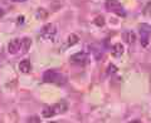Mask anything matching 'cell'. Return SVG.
Returning <instances> with one entry per match:
<instances>
[{
	"label": "cell",
	"mask_w": 151,
	"mask_h": 123,
	"mask_svg": "<svg viewBox=\"0 0 151 123\" xmlns=\"http://www.w3.org/2000/svg\"><path fill=\"white\" fill-rule=\"evenodd\" d=\"M43 80L45 83H58V84H63L65 82V78L63 75H60L55 72L54 69H49L45 70L43 74Z\"/></svg>",
	"instance_id": "6da1fadb"
},
{
	"label": "cell",
	"mask_w": 151,
	"mask_h": 123,
	"mask_svg": "<svg viewBox=\"0 0 151 123\" xmlns=\"http://www.w3.org/2000/svg\"><path fill=\"white\" fill-rule=\"evenodd\" d=\"M105 5H106V9L108 11H113V13L119 14L120 16H125L126 15L124 8H122V5L120 4L119 0H106Z\"/></svg>",
	"instance_id": "7a4b0ae2"
},
{
	"label": "cell",
	"mask_w": 151,
	"mask_h": 123,
	"mask_svg": "<svg viewBox=\"0 0 151 123\" xmlns=\"http://www.w3.org/2000/svg\"><path fill=\"white\" fill-rule=\"evenodd\" d=\"M55 34H57V28L54 24H52V23L45 24L40 30L42 38H43V39H47V40H53Z\"/></svg>",
	"instance_id": "3957f363"
},
{
	"label": "cell",
	"mask_w": 151,
	"mask_h": 123,
	"mask_svg": "<svg viewBox=\"0 0 151 123\" xmlns=\"http://www.w3.org/2000/svg\"><path fill=\"white\" fill-rule=\"evenodd\" d=\"M139 31H140V36H141V45L146 48L149 45V40H150V26L147 24H140L139 25Z\"/></svg>",
	"instance_id": "277c9868"
},
{
	"label": "cell",
	"mask_w": 151,
	"mask_h": 123,
	"mask_svg": "<svg viewBox=\"0 0 151 123\" xmlns=\"http://www.w3.org/2000/svg\"><path fill=\"white\" fill-rule=\"evenodd\" d=\"M88 61H89V56L84 51H79V53H76L70 56V63L76 65H86L88 64Z\"/></svg>",
	"instance_id": "5b68a950"
},
{
	"label": "cell",
	"mask_w": 151,
	"mask_h": 123,
	"mask_svg": "<svg viewBox=\"0 0 151 123\" xmlns=\"http://www.w3.org/2000/svg\"><path fill=\"white\" fill-rule=\"evenodd\" d=\"M52 108H53L54 114H62V113L67 112L68 104H67V102H58V103H55V104L52 106Z\"/></svg>",
	"instance_id": "8992f818"
},
{
	"label": "cell",
	"mask_w": 151,
	"mask_h": 123,
	"mask_svg": "<svg viewBox=\"0 0 151 123\" xmlns=\"http://www.w3.org/2000/svg\"><path fill=\"white\" fill-rule=\"evenodd\" d=\"M22 46V41L19 39H13L10 40V43H9V46H8V50L10 54H17L19 49H20Z\"/></svg>",
	"instance_id": "52a82bcc"
},
{
	"label": "cell",
	"mask_w": 151,
	"mask_h": 123,
	"mask_svg": "<svg viewBox=\"0 0 151 123\" xmlns=\"http://www.w3.org/2000/svg\"><path fill=\"white\" fill-rule=\"evenodd\" d=\"M122 38L125 39L127 44H132L136 40V34H135V31H132V30H127L122 34Z\"/></svg>",
	"instance_id": "ba28073f"
},
{
	"label": "cell",
	"mask_w": 151,
	"mask_h": 123,
	"mask_svg": "<svg viewBox=\"0 0 151 123\" xmlns=\"http://www.w3.org/2000/svg\"><path fill=\"white\" fill-rule=\"evenodd\" d=\"M124 50H125L124 45L117 43V44L113 45V48H112V55L116 56V58H119V56H121L122 54H124Z\"/></svg>",
	"instance_id": "9c48e42d"
},
{
	"label": "cell",
	"mask_w": 151,
	"mask_h": 123,
	"mask_svg": "<svg viewBox=\"0 0 151 123\" xmlns=\"http://www.w3.org/2000/svg\"><path fill=\"white\" fill-rule=\"evenodd\" d=\"M19 70L23 73H29L30 72V61L29 59H24L19 63Z\"/></svg>",
	"instance_id": "30bf717a"
},
{
	"label": "cell",
	"mask_w": 151,
	"mask_h": 123,
	"mask_svg": "<svg viewBox=\"0 0 151 123\" xmlns=\"http://www.w3.org/2000/svg\"><path fill=\"white\" fill-rule=\"evenodd\" d=\"M42 116L45 117V118H50L54 116V112H53V108L52 106H45L43 108V111H42Z\"/></svg>",
	"instance_id": "8fae6325"
},
{
	"label": "cell",
	"mask_w": 151,
	"mask_h": 123,
	"mask_svg": "<svg viewBox=\"0 0 151 123\" xmlns=\"http://www.w3.org/2000/svg\"><path fill=\"white\" fill-rule=\"evenodd\" d=\"M35 16H37L38 19H40V20H44V19H47V16H48V11H47L45 9H43V8H39V9L37 10Z\"/></svg>",
	"instance_id": "7c38bea8"
},
{
	"label": "cell",
	"mask_w": 151,
	"mask_h": 123,
	"mask_svg": "<svg viewBox=\"0 0 151 123\" xmlns=\"http://www.w3.org/2000/svg\"><path fill=\"white\" fill-rule=\"evenodd\" d=\"M30 45H32L30 38H24L23 41H22V49H23V51H28V50H29Z\"/></svg>",
	"instance_id": "4fadbf2b"
},
{
	"label": "cell",
	"mask_w": 151,
	"mask_h": 123,
	"mask_svg": "<svg viewBox=\"0 0 151 123\" xmlns=\"http://www.w3.org/2000/svg\"><path fill=\"white\" fill-rule=\"evenodd\" d=\"M78 41H79V36L77 34H74V33L69 34V36H68V45H74V44H77Z\"/></svg>",
	"instance_id": "5bb4252c"
},
{
	"label": "cell",
	"mask_w": 151,
	"mask_h": 123,
	"mask_svg": "<svg viewBox=\"0 0 151 123\" xmlns=\"http://www.w3.org/2000/svg\"><path fill=\"white\" fill-rule=\"evenodd\" d=\"M93 23H94V24H96L97 26H103V25H105V18H103L102 15H98V16L94 18Z\"/></svg>",
	"instance_id": "9a60e30c"
},
{
	"label": "cell",
	"mask_w": 151,
	"mask_h": 123,
	"mask_svg": "<svg viewBox=\"0 0 151 123\" xmlns=\"http://www.w3.org/2000/svg\"><path fill=\"white\" fill-rule=\"evenodd\" d=\"M142 13H144V15H146V16H151V3L146 4Z\"/></svg>",
	"instance_id": "2e32d148"
},
{
	"label": "cell",
	"mask_w": 151,
	"mask_h": 123,
	"mask_svg": "<svg viewBox=\"0 0 151 123\" xmlns=\"http://www.w3.org/2000/svg\"><path fill=\"white\" fill-rule=\"evenodd\" d=\"M28 123H40V118L38 116H30L28 118Z\"/></svg>",
	"instance_id": "e0dca14e"
},
{
	"label": "cell",
	"mask_w": 151,
	"mask_h": 123,
	"mask_svg": "<svg viewBox=\"0 0 151 123\" xmlns=\"http://www.w3.org/2000/svg\"><path fill=\"white\" fill-rule=\"evenodd\" d=\"M116 72H117V67H116V65H113V64L108 65V69H107V73L108 74H115Z\"/></svg>",
	"instance_id": "ac0fdd59"
},
{
	"label": "cell",
	"mask_w": 151,
	"mask_h": 123,
	"mask_svg": "<svg viewBox=\"0 0 151 123\" xmlns=\"http://www.w3.org/2000/svg\"><path fill=\"white\" fill-rule=\"evenodd\" d=\"M18 23H19V24H23V23H24V16H23V15L19 16L18 18Z\"/></svg>",
	"instance_id": "d6986e66"
},
{
	"label": "cell",
	"mask_w": 151,
	"mask_h": 123,
	"mask_svg": "<svg viewBox=\"0 0 151 123\" xmlns=\"http://www.w3.org/2000/svg\"><path fill=\"white\" fill-rule=\"evenodd\" d=\"M4 15V10H3V9L1 8H0V18H1Z\"/></svg>",
	"instance_id": "ffe728a7"
},
{
	"label": "cell",
	"mask_w": 151,
	"mask_h": 123,
	"mask_svg": "<svg viewBox=\"0 0 151 123\" xmlns=\"http://www.w3.org/2000/svg\"><path fill=\"white\" fill-rule=\"evenodd\" d=\"M130 123H141L139 119H136V121H132V122H130Z\"/></svg>",
	"instance_id": "44dd1931"
},
{
	"label": "cell",
	"mask_w": 151,
	"mask_h": 123,
	"mask_svg": "<svg viewBox=\"0 0 151 123\" xmlns=\"http://www.w3.org/2000/svg\"><path fill=\"white\" fill-rule=\"evenodd\" d=\"M13 1H18V3H20V1H25V0H13Z\"/></svg>",
	"instance_id": "7402d4cb"
},
{
	"label": "cell",
	"mask_w": 151,
	"mask_h": 123,
	"mask_svg": "<svg viewBox=\"0 0 151 123\" xmlns=\"http://www.w3.org/2000/svg\"><path fill=\"white\" fill-rule=\"evenodd\" d=\"M48 123H58V122H48Z\"/></svg>",
	"instance_id": "603a6c76"
}]
</instances>
